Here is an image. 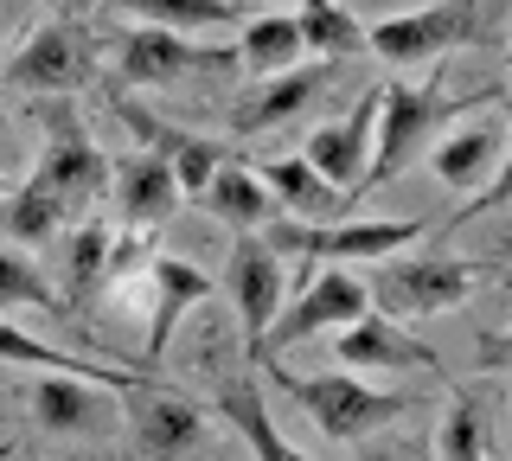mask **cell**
I'll use <instances>...</instances> for the list:
<instances>
[{
	"label": "cell",
	"mask_w": 512,
	"mask_h": 461,
	"mask_svg": "<svg viewBox=\"0 0 512 461\" xmlns=\"http://www.w3.org/2000/svg\"><path fill=\"white\" fill-rule=\"evenodd\" d=\"M365 461H423V455H416V449H404V442H384V449H372Z\"/></svg>",
	"instance_id": "4dcf8cb0"
},
{
	"label": "cell",
	"mask_w": 512,
	"mask_h": 461,
	"mask_svg": "<svg viewBox=\"0 0 512 461\" xmlns=\"http://www.w3.org/2000/svg\"><path fill=\"white\" fill-rule=\"evenodd\" d=\"M436 449H442V461H487V442H480V410H474V397L461 391V385H455V404H448V417H442Z\"/></svg>",
	"instance_id": "f546056e"
},
{
	"label": "cell",
	"mask_w": 512,
	"mask_h": 461,
	"mask_svg": "<svg viewBox=\"0 0 512 461\" xmlns=\"http://www.w3.org/2000/svg\"><path fill=\"white\" fill-rule=\"evenodd\" d=\"M116 13H135L141 26H167V33H218V26H244L237 0H109Z\"/></svg>",
	"instance_id": "603a6c76"
},
{
	"label": "cell",
	"mask_w": 512,
	"mask_h": 461,
	"mask_svg": "<svg viewBox=\"0 0 512 461\" xmlns=\"http://www.w3.org/2000/svg\"><path fill=\"white\" fill-rule=\"evenodd\" d=\"M0 141H7V109H0Z\"/></svg>",
	"instance_id": "d6a6232c"
},
{
	"label": "cell",
	"mask_w": 512,
	"mask_h": 461,
	"mask_svg": "<svg viewBox=\"0 0 512 461\" xmlns=\"http://www.w3.org/2000/svg\"><path fill=\"white\" fill-rule=\"evenodd\" d=\"M116 116H122V129L141 141L148 154H160V161L173 167V180H180V193L186 199H199V186L218 173V161L231 148H218V141H205V135H186V129H173V122H160V116H148L135 97H116Z\"/></svg>",
	"instance_id": "5bb4252c"
},
{
	"label": "cell",
	"mask_w": 512,
	"mask_h": 461,
	"mask_svg": "<svg viewBox=\"0 0 512 461\" xmlns=\"http://www.w3.org/2000/svg\"><path fill=\"white\" fill-rule=\"evenodd\" d=\"M256 180L269 186V199H276V212H295V218H308V225H320V218H333L346 205V193H333L320 173L301 161V154H282V161H269Z\"/></svg>",
	"instance_id": "7402d4cb"
},
{
	"label": "cell",
	"mask_w": 512,
	"mask_h": 461,
	"mask_svg": "<svg viewBox=\"0 0 512 461\" xmlns=\"http://www.w3.org/2000/svg\"><path fill=\"white\" fill-rule=\"evenodd\" d=\"M218 417L250 442V455H256V461H308L276 423H269V404H263V391H256L250 378H231V385L218 391Z\"/></svg>",
	"instance_id": "44dd1931"
},
{
	"label": "cell",
	"mask_w": 512,
	"mask_h": 461,
	"mask_svg": "<svg viewBox=\"0 0 512 461\" xmlns=\"http://www.w3.org/2000/svg\"><path fill=\"white\" fill-rule=\"evenodd\" d=\"M327 77H333V58H301V65H288L276 71L256 97L237 103V135H269V129H282V122H295L301 109H308L320 90H327Z\"/></svg>",
	"instance_id": "e0dca14e"
},
{
	"label": "cell",
	"mask_w": 512,
	"mask_h": 461,
	"mask_svg": "<svg viewBox=\"0 0 512 461\" xmlns=\"http://www.w3.org/2000/svg\"><path fill=\"white\" fill-rule=\"evenodd\" d=\"M256 365H263L269 385H282V391H288V397H295V404L320 423V436H333V442H359V436H372V429L397 423L404 410H416L410 397L372 391L359 372H308V378H301V372H288L276 353H263Z\"/></svg>",
	"instance_id": "7a4b0ae2"
},
{
	"label": "cell",
	"mask_w": 512,
	"mask_h": 461,
	"mask_svg": "<svg viewBox=\"0 0 512 461\" xmlns=\"http://www.w3.org/2000/svg\"><path fill=\"white\" fill-rule=\"evenodd\" d=\"M109 244H116V231H109L103 218H84L77 237H71V263H64V314H77V321H84L90 301L103 295V257H109Z\"/></svg>",
	"instance_id": "cb8c5ba5"
},
{
	"label": "cell",
	"mask_w": 512,
	"mask_h": 461,
	"mask_svg": "<svg viewBox=\"0 0 512 461\" xmlns=\"http://www.w3.org/2000/svg\"><path fill=\"white\" fill-rule=\"evenodd\" d=\"M0 13H7V0H0Z\"/></svg>",
	"instance_id": "e575fe53"
},
{
	"label": "cell",
	"mask_w": 512,
	"mask_h": 461,
	"mask_svg": "<svg viewBox=\"0 0 512 461\" xmlns=\"http://www.w3.org/2000/svg\"><path fill=\"white\" fill-rule=\"evenodd\" d=\"M32 410H39L45 429H58V436H84L96 429V397H90V378H71V372H39V385H32Z\"/></svg>",
	"instance_id": "484cf974"
},
{
	"label": "cell",
	"mask_w": 512,
	"mask_h": 461,
	"mask_svg": "<svg viewBox=\"0 0 512 461\" xmlns=\"http://www.w3.org/2000/svg\"><path fill=\"white\" fill-rule=\"evenodd\" d=\"M423 154H429V167H436V180L468 199L506 167V135L500 129H455V135H442L436 148H423Z\"/></svg>",
	"instance_id": "d6986e66"
},
{
	"label": "cell",
	"mask_w": 512,
	"mask_h": 461,
	"mask_svg": "<svg viewBox=\"0 0 512 461\" xmlns=\"http://www.w3.org/2000/svg\"><path fill=\"white\" fill-rule=\"evenodd\" d=\"M13 308H32V314H64V295L52 289V282L39 276L26 257H13L7 244H0V314Z\"/></svg>",
	"instance_id": "f1b7e54d"
},
{
	"label": "cell",
	"mask_w": 512,
	"mask_h": 461,
	"mask_svg": "<svg viewBox=\"0 0 512 461\" xmlns=\"http://www.w3.org/2000/svg\"><path fill=\"white\" fill-rule=\"evenodd\" d=\"M487 97H500V90H480V97H461V103H448L436 84H423V90H410V84H391V90H378V122H372V161H365V193L384 180H397V173H410V161L436 141V129L455 109H474V103H487Z\"/></svg>",
	"instance_id": "3957f363"
},
{
	"label": "cell",
	"mask_w": 512,
	"mask_h": 461,
	"mask_svg": "<svg viewBox=\"0 0 512 461\" xmlns=\"http://www.w3.org/2000/svg\"><path fill=\"white\" fill-rule=\"evenodd\" d=\"M231 301H237V327H244V346H250V359H256V346H263V333L269 321H276V308H282V257L263 244V231H244L231 244Z\"/></svg>",
	"instance_id": "7c38bea8"
},
{
	"label": "cell",
	"mask_w": 512,
	"mask_h": 461,
	"mask_svg": "<svg viewBox=\"0 0 512 461\" xmlns=\"http://www.w3.org/2000/svg\"><path fill=\"white\" fill-rule=\"evenodd\" d=\"M45 7H52V0H45Z\"/></svg>",
	"instance_id": "d590c367"
},
{
	"label": "cell",
	"mask_w": 512,
	"mask_h": 461,
	"mask_svg": "<svg viewBox=\"0 0 512 461\" xmlns=\"http://www.w3.org/2000/svg\"><path fill=\"white\" fill-rule=\"evenodd\" d=\"M199 205H205V212H212V218H218V225L231 231V237L263 231L269 218H276V199H269V186L256 180V173H250L244 161H231V154H224L218 173L199 186Z\"/></svg>",
	"instance_id": "ac0fdd59"
},
{
	"label": "cell",
	"mask_w": 512,
	"mask_h": 461,
	"mask_svg": "<svg viewBox=\"0 0 512 461\" xmlns=\"http://www.w3.org/2000/svg\"><path fill=\"white\" fill-rule=\"evenodd\" d=\"M0 461H20V442H0Z\"/></svg>",
	"instance_id": "1f68e13d"
},
{
	"label": "cell",
	"mask_w": 512,
	"mask_h": 461,
	"mask_svg": "<svg viewBox=\"0 0 512 461\" xmlns=\"http://www.w3.org/2000/svg\"><path fill=\"white\" fill-rule=\"evenodd\" d=\"M263 244L276 257H314V263H378L391 250H410L423 237V218H359V225H308V218H282V225H263Z\"/></svg>",
	"instance_id": "277c9868"
},
{
	"label": "cell",
	"mask_w": 512,
	"mask_h": 461,
	"mask_svg": "<svg viewBox=\"0 0 512 461\" xmlns=\"http://www.w3.org/2000/svg\"><path fill=\"white\" fill-rule=\"evenodd\" d=\"M205 417L212 410L192 404L186 391L160 385V372H141L128 385V436H135L141 461H186L205 442Z\"/></svg>",
	"instance_id": "8992f818"
},
{
	"label": "cell",
	"mask_w": 512,
	"mask_h": 461,
	"mask_svg": "<svg viewBox=\"0 0 512 461\" xmlns=\"http://www.w3.org/2000/svg\"><path fill=\"white\" fill-rule=\"evenodd\" d=\"M0 359L7 365H26V372H71V378H90V385H103V391H128L135 385V365H109V359H77V353H64V346H45V340H32V333H20L0 314Z\"/></svg>",
	"instance_id": "ffe728a7"
},
{
	"label": "cell",
	"mask_w": 512,
	"mask_h": 461,
	"mask_svg": "<svg viewBox=\"0 0 512 461\" xmlns=\"http://www.w3.org/2000/svg\"><path fill=\"white\" fill-rule=\"evenodd\" d=\"M109 186H116V205H122L128 231H154V225H167V218L186 205L173 167L160 161V154H148V148H141V154H122V161L109 167Z\"/></svg>",
	"instance_id": "9a60e30c"
},
{
	"label": "cell",
	"mask_w": 512,
	"mask_h": 461,
	"mask_svg": "<svg viewBox=\"0 0 512 461\" xmlns=\"http://www.w3.org/2000/svg\"><path fill=\"white\" fill-rule=\"evenodd\" d=\"M487 276H500L493 257H404V250H391L365 276V301L410 327V321H436V314L461 308Z\"/></svg>",
	"instance_id": "6da1fadb"
},
{
	"label": "cell",
	"mask_w": 512,
	"mask_h": 461,
	"mask_svg": "<svg viewBox=\"0 0 512 461\" xmlns=\"http://www.w3.org/2000/svg\"><path fill=\"white\" fill-rule=\"evenodd\" d=\"M141 282H148V295H154V321H148V340H141L135 372H160V353H167V340H173V327H180V314L199 308V301L212 295V276H205V269H192L186 257L148 250V269H141Z\"/></svg>",
	"instance_id": "8fae6325"
},
{
	"label": "cell",
	"mask_w": 512,
	"mask_h": 461,
	"mask_svg": "<svg viewBox=\"0 0 512 461\" xmlns=\"http://www.w3.org/2000/svg\"><path fill=\"white\" fill-rule=\"evenodd\" d=\"M96 77V58L90 45L71 33V26L45 20L39 33H26V45L13 52L7 65V90H26V97H71Z\"/></svg>",
	"instance_id": "30bf717a"
},
{
	"label": "cell",
	"mask_w": 512,
	"mask_h": 461,
	"mask_svg": "<svg viewBox=\"0 0 512 461\" xmlns=\"http://www.w3.org/2000/svg\"><path fill=\"white\" fill-rule=\"evenodd\" d=\"M199 65H224V52H212V45L199 52L186 33H167V26H135V33L116 45L122 84H173V77H186Z\"/></svg>",
	"instance_id": "2e32d148"
},
{
	"label": "cell",
	"mask_w": 512,
	"mask_h": 461,
	"mask_svg": "<svg viewBox=\"0 0 512 461\" xmlns=\"http://www.w3.org/2000/svg\"><path fill=\"white\" fill-rule=\"evenodd\" d=\"M295 33H301V52H314V58H352V52H365V26L352 20L340 0H308V7L295 13Z\"/></svg>",
	"instance_id": "83f0119b"
},
{
	"label": "cell",
	"mask_w": 512,
	"mask_h": 461,
	"mask_svg": "<svg viewBox=\"0 0 512 461\" xmlns=\"http://www.w3.org/2000/svg\"><path fill=\"white\" fill-rule=\"evenodd\" d=\"M301 33H295V13H256L244 20V39H237V65L256 77H276L288 65H301Z\"/></svg>",
	"instance_id": "d4e9b609"
},
{
	"label": "cell",
	"mask_w": 512,
	"mask_h": 461,
	"mask_svg": "<svg viewBox=\"0 0 512 461\" xmlns=\"http://www.w3.org/2000/svg\"><path fill=\"white\" fill-rule=\"evenodd\" d=\"M474 39H487L480 0H429V7H416V13L365 26V52L384 58V65H429V58L461 52V45H474Z\"/></svg>",
	"instance_id": "5b68a950"
},
{
	"label": "cell",
	"mask_w": 512,
	"mask_h": 461,
	"mask_svg": "<svg viewBox=\"0 0 512 461\" xmlns=\"http://www.w3.org/2000/svg\"><path fill=\"white\" fill-rule=\"evenodd\" d=\"M372 122H378V90H365L352 116L320 122V129L308 135L301 161H308L320 180L333 186V193H365V161H372Z\"/></svg>",
	"instance_id": "4fadbf2b"
},
{
	"label": "cell",
	"mask_w": 512,
	"mask_h": 461,
	"mask_svg": "<svg viewBox=\"0 0 512 461\" xmlns=\"http://www.w3.org/2000/svg\"><path fill=\"white\" fill-rule=\"evenodd\" d=\"M333 359H340V372H404V365H423V372H436L442 385H455L448 378V359H436V346L416 340L404 321H391V314L365 308L359 321L333 327Z\"/></svg>",
	"instance_id": "9c48e42d"
},
{
	"label": "cell",
	"mask_w": 512,
	"mask_h": 461,
	"mask_svg": "<svg viewBox=\"0 0 512 461\" xmlns=\"http://www.w3.org/2000/svg\"><path fill=\"white\" fill-rule=\"evenodd\" d=\"M45 154H39V167H32V186H45V193H58L64 205H90L96 193L109 186V161L96 154V141L84 135V122L71 116V103H58V97H45Z\"/></svg>",
	"instance_id": "ba28073f"
},
{
	"label": "cell",
	"mask_w": 512,
	"mask_h": 461,
	"mask_svg": "<svg viewBox=\"0 0 512 461\" xmlns=\"http://www.w3.org/2000/svg\"><path fill=\"white\" fill-rule=\"evenodd\" d=\"M64 218H71V205L58 193H45V186H32V180L0 199V231H7L13 244H52L64 231Z\"/></svg>",
	"instance_id": "4316f807"
},
{
	"label": "cell",
	"mask_w": 512,
	"mask_h": 461,
	"mask_svg": "<svg viewBox=\"0 0 512 461\" xmlns=\"http://www.w3.org/2000/svg\"><path fill=\"white\" fill-rule=\"evenodd\" d=\"M372 308L365 301V282L352 276V269L340 263H327L314 282H301V295H295V308H276V321H269L263 333V346H256V359L263 353H288V346H301V340H314V333H333V327H346V321H359V314Z\"/></svg>",
	"instance_id": "52a82bcc"
},
{
	"label": "cell",
	"mask_w": 512,
	"mask_h": 461,
	"mask_svg": "<svg viewBox=\"0 0 512 461\" xmlns=\"http://www.w3.org/2000/svg\"><path fill=\"white\" fill-rule=\"evenodd\" d=\"M0 199H7V180H0Z\"/></svg>",
	"instance_id": "836d02e7"
}]
</instances>
